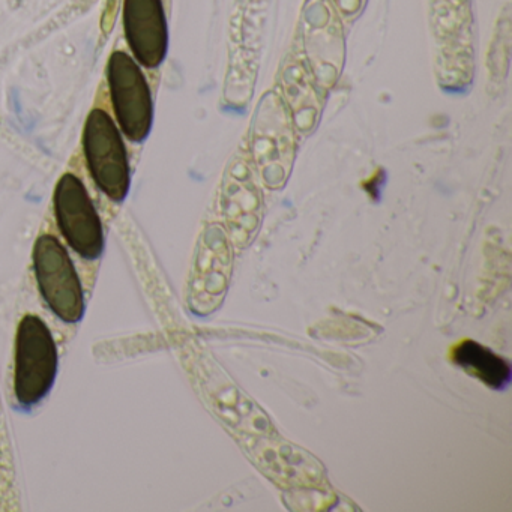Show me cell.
Here are the masks:
<instances>
[{
    "mask_svg": "<svg viewBox=\"0 0 512 512\" xmlns=\"http://www.w3.org/2000/svg\"><path fill=\"white\" fill-rule=\"evenodd\" d=\"M58 371V349L52 332L37 316H26L16 344V395L22 406L46 397Z\"/></svg>",
    "mask_w": 512,
    "mask_h": 512,
    "instance_id": "cell-1",
    "label": "cell"
},
{
    "mask_svg": "<svg viewBox=\"0 0 512 512\" xmlns=\"http://www.w3.org/2000/svg\"><path fill=\"white\" fill-rule=\"evenodd\" d=\"M109 85L116 118L128 139L143 142L154 119L151 91L139 65L124 52L109 61Z\"/></svg>",
    "mask_w": 512,
    "mask_h": 512,
    "instance_id": "cell-4",
    "label": "cell"
},
{
    "mask_svg": "<svg viewBox=\"0 0 512 512\" xmlns=\"http://www.w3.org/2000/svg\"><path fill=\"white\" fill-rule=\"evenodd\" d=\"M34 266L38 286L53 313L64 322H79L85 311L82 284L61 242L50 235L38 238Z\"/></svg>",
    "mask_w": 512,
    "mask_h": 512,
    "instance_id": "cell-3",
    "label": "cell"
},
{
    "mask_svg": "<svg viewBox=\"0 0 512 512\" xmlns=\"http://www.w3.org/2000/svg\"><path fill=\"white\" fill-rule=\"evenodd\" d=\"M253 154L266 187H283L292 170L295 139L278 98H266L259 109L254 125Z\"/></svg>",
    "mask_w": 512,
    "mask_h": 512,
    "instance_id": "cell-5",
    "label": "cell"
},
{
    "mask_svg": "<svg viewBox=\"0 0 512 512\" xmlns=\"http://www.w3.org/2000/svg\"><path fill=\"white\" fill-rule=\"evenodd\" d=\"M218 373L212 400L221 418L241 433L268 434L271 430L268 416L223 371Z\"/></svg>",
    "mask_w": 512,
    "mask_h": 512,
    "instance_id": "cell-10",
    "label": "cell"
},
{
    "mask_svg": "<svg viewBox=\"0 0 512 512\" xmlns=\"http://www.w3.org/2000/svg\"><path fill=\"white\" fill-rule=\"evenodd\" d=\"M86 160L98 187L115 202L130 190L127 151L118 128L103 110H92L83 134Z\"/></svg>",
    "mask_w": 512,
    "mask_h": 512,
    "instance_id": "cell-2",
    "label": "cell"
},
{
    "mask_svg": "<svg viewBox=\"0 0 512 512\" xmlns=\"http://www.w3.org/2000/svg\"><path fill=\"white\" fill-rule=\"evenodd\" d=\"M454 361L488 388L503 389L511 380L508 362L475 341H463L455 347Z\"/></svg>",
    "mask_w": 512,
    "mask_h": 512,
    "instance_id": "cell-11",
    "label": "cell"
},
{
    "mask_svg": "<svg viewBox=\"0 0 512 512\" xmlns=\"http://www.w3.org/2000/svg\"><path fill=\"white\" fill-rule=\"evenodd\" d=\"M233 254L226 233L218 226L203 236L191 283L190 304L197 314L214 313L229 287Z\"/></svg>",
    "mask_w": 512,
    "mask_h": 512,
    "instance_id": "cell-7",
    "label": "cell"
},
{
    "mask_svg": "<svg viewBox=\"0 0 512 512\" xmlns=\"http://www.w3.org/2000/svg\"><path fill=\"white\" fill-rule=\"evenodd\" d=\"M55 211L68 244L85 259H97L104 248L103 227L79 178L67 173L55 191Z\"/></svg>",
    "mask_w": 512,
    "mask_h": 512,
    "instance_id": "cell-6",
    "label": "cell"
},
{
    "mask_svg": "<svg viewBox=\"0 0 512 512\" xmlns=\"http://www.w3.org/2000/svg\"><path fill=\"white\" fill-rule=\"evenodd\" d=\"M124 29L139 64L157 68L167 55L169 31L161 0H124Z\"/></svg>",
    "mask_w": 512,
    "mask_h": 512,
    "instance_id": "cell-9",
    "label": "cell"
},
{
    "mask_svg": "<svg viewBox=\"0 0 512 512\" xmlns=\"http://www.w3.org/2000/svg\"><path fill=\"white\" fill-rule=\"evenodd\" d=\"M223 211L233 242L239 247L250 244L262 221V190L244 161L233 164L227 173Z\"/></svg>",
    "mask_w": 512,
    "mask_h": 512,
    "instance_id": "cell-8",
    "label": "cell"
}]
</instances>
